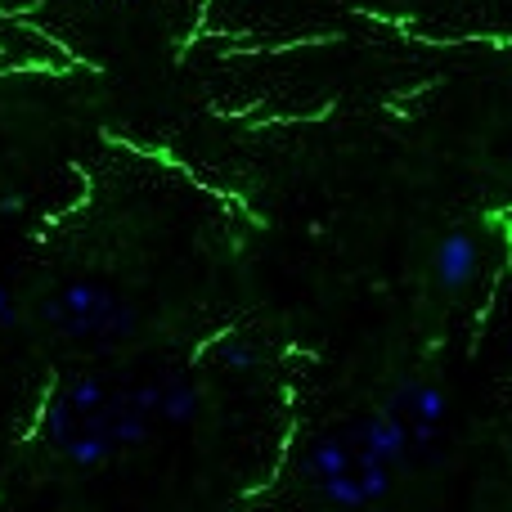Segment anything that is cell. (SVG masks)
Listing matches in <instances>:
<instances>
[{"instance_id":"cell-1","label":"cell","mask_w":512,"mask_h":512,"mask_svg":"<svg viewBox=\"0 0 512 512\" xmlns=\"http://www.w3.org/2000/svg\"><path fill=\"white\" fill-rule=\"evenodd\" d=\"M149 427L144 391H122L108 382H77L59 396L50 414V436L68 459L99 463L117 445H131Z\"/></svg>"},{"instance_id":"cell-2","label":"cell","mask_w":512,"mask_h":512,"mask_svg":"<svg viewBox=\"0 0 512 512\" xmlns=\"http://www.w3.org/2000/svg\"><path fill=\"white\" fill-rule=\"evenodd\" d=\"M310 468H315L319 486L337 499V504H369L387 490V463L373 459L364 450L360 436H328L310 450Z\"/></svg>"},{"instance_id":"cell-3","label":"cell","mask_w":512,"mask_h":512,"mask_svg":"<svg viewBox=\"0 0 512 512\" xmlns=\"http://www.w3.org/2000/svg\"><path fill=\"white\" fill-rule=\"evenodd\" d=\"M45 315H50L54 328H63L68 337H81V342H104V337H122L131 333L135 315L117 292L99 288V283H68L63 292H54L45 301Z\"/></svg>"},{"instance_id":"cell-4","label":"cell","mask_w":512,"mask_h":512,"mask_svg":"<svg viewBox=\"0 0 512 512\" xmlns=\"http://www.w3.org/2000/svg\"><path fill=\"white\" fill-rule=\"evenodd\" d=\"M387 418L396 423V432L405 436V445H423V441H432V432L441 427L445 400H441V391H432V387H409L391 400Z\"/></svg>"},{"instance_id":"cell-5","label":"cell","mask_w":512,"mask_h":512,"mask_svg":"<svg viewBox=\"0 0 512 512\" xmlns=\"http://www.w3.org/2000/svg\"><path fill=\"white\" fill-rule=\"evenodd\" d=\"M436 274H441L445 288H463V283L477 274V243L468 234H450L436 252Z\"/></svg>"},{"instance_id":"cell-6","label":"cell","mask_w":512,"mask_h":512,"mask_svg":"<svg viewBox=\"0 0 512 512\" xmlns=\"http://www.w3.org/2000/svg\"><path fill=\"white\" fill-rule=\"evenodd\" d=\"M9 324H14V306H9V292L0 288V333H5Z\"/></svg>"}]
</instances>
